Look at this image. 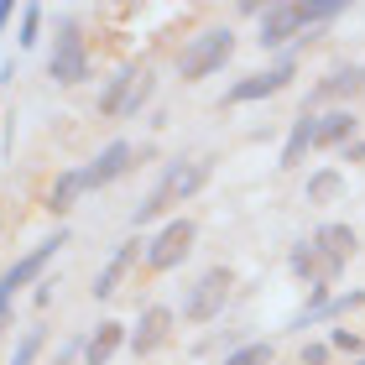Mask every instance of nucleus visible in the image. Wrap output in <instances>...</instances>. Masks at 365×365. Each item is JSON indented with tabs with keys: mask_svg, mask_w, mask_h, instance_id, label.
I'll return each mask as SVG.
<instances>
[{
	"mask_svg": "<svg viewBox=\"0 0 365 365\" xmlns=\"http://www.w3.org/2000/svg\"><path fill=\"white\" fill-rule=\"evenodd\" d=\"M58 245H63V235H53V240H42V245H37V251H31L26 261H16V267L6 272V282H11V287H26L31 277H42V267H47V261L58 256Z\"/></svg>",
	"mask_w": 365,
	"mask_h": 365,
	"instance_id": "9b49d317",
	"label": "nucleus"
},
{
	"mask_svg": "<svg viewBox=\"0 0 365 365\" xmlns=\"http://www.w3.org/2000/svg\"><path fill=\"white\" fill-rule=\"evenodd\" d=\"M73 355H78V344H63V350H58V360H53V365H73Z\"/></svg>",
	"mask_w": 365,
	"mask_h": 365,
	"instance_id": "393cba45",
	"label": "nucleus"
},
{
	"mask_svg": "<svg viewBox=\"0 0 365 365\" xmlns=\"http://www.w3.org/2000/svg\"><path fill=\"white\" fill-rule=\"evenodd\" d=\"M47 68H53L58 84H78V78H84V37H78L73 21L58 31V47H53V63H47Z\"/></svg>",
	"mask_w": 365,
	"mask_h": 365,
	"instance_id": "39448f33",
	"label": "nucleus"
},
{
	"mask_svg": "<svg viewBox=\"0 0 365 365\" xmlns=\"http://www.w3.org/2000/svg\"><path fill=\"white\" fill-rule=\"evenodd\" d=\"M130 157H136V152H130L125 141L105 146V152H99L89 168H78V182H84V193H89V188H99V182H110V178H120V173L130 168Z\"/></svg>",
	"mask_w": 365,
	"mask_h": 365,
	"instance_id": "0eeeda50",
	"label": "nucleus"
},
{
	"mask_svg": "<svg viewBox=\"0 0 365 365\" xmlns=\"http://www.w3.org/2000/svg\"><path fill=\"white\" fill-rule=\"evenodd\" d=\"M37 26H42V11H37V6H26V11H21V47L37 42Z\"/></svg>",
	"mask_w": 365,
	"mask_h": 365,
	"instance_id": "5701e85b",
	"label": "nucleus"
},
{
	"mask_svg": "<svg viewBox=\"0 0 365 365\" xmlns=\"http://www.w3.org/2000/svg\"><path fill=\"white\" fill-rule=\"evenodd\" d=\"M339 188H344V182H339V173H319V178L308 182V198H313V204H329V198H334Z\"/></svg>",
	"mask_w": 365,
	"mask_h": 365,
	"instance_id": "aec40b11",
	"label": "nucleus"
},
{
	"mask_svg": "<svg viewBox=\"0 0 365 365\" xmlns=\"http://www.w3.org/2000/svg\"><path fill=\"white\" fill-rule=\"evenodd\" d=\"M287 78H292V63H277V68H267V73H251V78H240V84L230 89V105H245V99L277 94V89H287Z\"/></svg>",
	"mask_w": 365,
	"mask_h": 365,
	"instance_id": "6e6552de",
	"label": "nucleus"
},
{
	"mask_svg": "<svg viewBox=\"0 0 365 365\" xmlns=\"http://www.w3.org/2000/svg\"><path fill=\"white\" fill-rule=\"evenodd\" d=\"M225 292H230V272H225V267L204 272V277H198V287L188 292V303H182V319H193V324L214 319V313H220V303H225Z\"/></svg>",
	"mask_w": 365,
	"mask_h": 365,
	"instance_id": "20e7f679",
	"label": "nucleus"
},
{
	"mask_svg": "<svg viewBox=\"0 0 365 365\" xmlns=\"http://www.w3.org/2000/svg\"><path fill=\"white\" fill-rule=\"evenodd\" d=\"M225 365H272V344H245V350H235Z\"/></svg>",
	"mask_w": 365,
	"mask_h": 365,
	"instance_id": "412c9836",
	"label": "nucleus"
},
{
	"mask_svg": "<svg viewBox=\"0 0 365 365\" xmlns=\"http://www.w3.org/2000/svg\"><path fill=\"white\" fill-rule=\"evenodd\" d=\"M84 193V182H78V173H63L58 182H53V198H47V209L53 214H63V209H73V198Z\"/></svg>",
	"mask_w": 365,
	"mask_h": 365,
	"instance_id": "6ab92c4d",
	"label": "nucleus"
},
{
	"mask_svg": "<svg viewBox=\"0 0 365 365\" xmlns=\"http://www.w3.org/2000/svg\"><path fill=\"white\" fill-rule=\"evenodd\" d=\"M37 350H42V329H26L21 344H16V360H11V365H31V360H37Z\"/></svg>",
	"mask_w": 365,
	"mask_h": 365,
	"instance_id": "4be33fe9",
	"label": "nucleus"
},
{
	"mask_svg": "<svg viewBox=\"0 0 365 365\" xmlns=\"http://www.w3.org/2000/svg\"><path fill=\"white\" fill-rule=\"evenodd\" d=\"M188 245H193V225L188 220H173L162 235L152 240V251H146V261H152V272H168V267H178L182 256H188Z\"/></svg>",
	"mask_w": 365,
	"mask_h": 365,
	"instance_id": "423d86ee",
	"label": "nucleus"
},
{
	"mask_svg": "<svg viewBox=\"0 0 365 365\" xmlns=\"http://www.w3.org/2000/svg\"><path fill=\"white\" fill-rule=\"evenodd\" d=\"M355 89H365V68H339L319 84V99H339V94H355Z\"/></svg>",
	"mask_w": 365,
	"mask_h": 365,
	"instance_id": "dca6fc26",
	"label": "nucleus"
},
{
	"mask_svg": "<svg viewBox=\"0 0 365 365\" xmlns=\"http://www.w3.org/2000/svg\"><path fill=\"white\" fill-rule=\"evenodd\" d=\"M136 261V245H120V251L110 256V267L94 277V297H110V292H120V277H125V267Z\"/></svg>",
	"mask_w": 365,
	"mask_h": 365,
	"instance_id": "ddd939ff",
	"label": "nucleus"
},
{
	"mask_svg": "<svg viewBox=\"0 0 365 365\" xmlns=\"http://www.w3.org/2000/svg\"><path fill=\"white\" fill-rule=\"evenodd\" d=\"M319 251L339 267V261L355 251V230H350V225H324V230H319Z\"/></svg>",
	"mask_w": 365,
	"mask_h": 365,
	"instance_id": "4468645a",
	"label": "nucleus"
},
{
	"mask_svg": "<svg viewBox=\"0 0 365 365\" xmlns=\"http://www.w3.org/2000/svg\"><path fill=\"white\" fill-rule=\"evenodd\" d=\"M350 130H355V115L350 110H334V115H324V120H313V146L350 141Z\"/></svg>",
	"mask_w": 365,
	"mask_h": 365,
	"instance_id": "f8f14e48",
	"label": "nucleus"
},
{
	"mask_svg": "<svg viewBox=\"0 0 365 365\" xmlns=\"http://www.w3.org/2000/svg\"><path fill=\"white\" fill-rule=\"evenodd\" d=\"M168 329H173V313H168V308H146V313H141L136 339H130V344H136V355H152L157 344L168 339Z\"/></svg>",
	"mask_w": 365,
	"mask_h": 365,
	"instance_id": "9d476101",
	"label": "nucleus"
},
{
	"mask_svg": "<svg viewBox=\"0 0 365 365\" xmlns=\"http://www.w3.org/2000/svg\"><path fill=\"white\" fill-rule=\"evenodd\" d=\"M292 267H297V272H303V277H319V282L339 272V267H334V261H329V256L319 251V245H303V251H297V256H292Z\"/></svg>",
	"mask_w": 365,
	"mask_h": 365,
	"instance_id": "f3484780",
	"label": "nucleus"
},
{
	"mask_svg": "<svg viewBox=\"0 0 365 365\" xmlns=\"http://www.w3.org/2000/svg\"><path fill=\"white\" fill-rule=\"evenodd\" d=\"M6 16H11V6H0V26H6Z\"/></svg>",
	"mask_w": 365,
	"mask_h": 365,
	"instance_id": "a878e982",
	"label": "nucleus"
},
{
	"mask_svg": "<svg viewBox=\"0 0 365 365\" xmlns=\"http://www.w3.org/2000/svg\"><path fill=\"white\" fill-rule=\"evenodd\" d=\"M11 297H16V287H11L6 277H0V324H6V308H11Z\"/></svg>",
	"mask_w": 365,
	"mask_h": 365,
	"instance_id": "b1692460",
	"label": "nucleus"
},
{
	"mask_svg": "<svg viewBox=\"0 0 365 365\" xmlns=\"http://www.w3.org/2000/svg\"><path fill=\"white\" fill-rule=\"evenodd\" d=\"M308 146H313V115H303V120L292 125V136H287V152H282V168H297Z\"/></svg>",
	"mask_w": 365,
	"mask_h": 365,
	"instance_id": "a211bd4d",
	"label": "nucleus"
},
{
	"mask_svg": "<svg viewBox=\"0 0 365 365\" xmlns=\"http://www.w3.org/2000/svg\"><path fill=\"white\" fill-rule=\"evenodd\" d=\"M146 94H152V73L130 63V68H120L110 78V89L99 94V115H136Z\"/></svg>",
	"mask_w": 365,
	"mask_h": 365,
	"instance_id": "f03ea898",
	"label": "nucleus"
},
{
	"mask_svg": "<svg viewBox=\"0 0 365 365\" xmlns=\"http://www.w3.org/2000/svg\"><path fill=\"white\" fill-rule=\"evenodd\" d=\"M230 47H235V37L230 31H204V37H193V47L182 53V78H204V73H214L220 63L230 58Z\"/></svg>",
	"mask_w": 365,
	"mask_h": 365,
	"instance_id": "7ed1b4c3",
	"label": "nucleus"
},
{
	"mask_svg": "<svg viewBox=\"0 0 365 365\" xmlns=\"http://www.w3.org/2000/svg\"><path fill=\"white\" fill-rule=\"evenodd\" d=\"M297 26H308L303 6H272L267 16H261V42H267V47H282Z\"/></svg>",
	"mask_w": 365,
	"mask_h": 365,
	"instance_id": "1a4fd4ad",
	"label": "nucleus"
},
{
	"mask_svg": "<svg viewBox=\"0 0 365 365\" xmlns=\"http://www.w3.org/2000/svg\"><path fill=\"white\" fill-rule=\"evenodd\" d=\"M204 178H209V162H178V168L157 182V193H152V198H146V204L136 209V225L157 220V214L168 209V204H182L188 193H198V188H204Z\"/></svg>",
	"mask_w": 365,
	"mask_h": 365,
	"instance_id": "f257e3e1",
	"label": "nucleus"
},
{
	"mask_svg": "<svg viewBox=\"0 0 365 365\" xmlns=\"http://www.w3.org/2000/svg\"><path fill=\"white\" fill-rule=\"evenodd\" d=\"M120 334H125V329L120 324H99L94 329V339L84 344V355H89V365H105L115 350H120Z\"/></svg>",
	"mask_w": 365,
	"mask_h": 365,
	"instance_id": "2eb2a0df",
	"label": "nucleus"
}]
</instances>
